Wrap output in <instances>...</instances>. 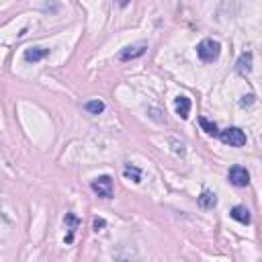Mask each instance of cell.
Returning a JSON list of instances; mask_svg holds the SVG:
<instances>
[{
  "mask_svg": "<svg viewBox=\"0 0 262 262\" xmlns=\"http://www.w3.org/2000/svg\"><path fill=\"white\" fill-rule=\"evenodd\" d=\"M176 113H178V117L180 119H188V115H190V98H186V96H178L176 98Z\"/></svg>",
  "mask_w": 262,
  "mask_h": 262,
  "instance_id": "9c48e42d",
  "label": "cell"
},
{
  "mask_svg": "<svg viewBox=\"0 0 262 262\" xmlns=\"http://www.w3.org/2000/svg\"><path fill=\"white\" fill-rule=\"evenodd\" d=\"M217 136H219V140H221L223 144L234 146V148H242V146H246V142H248L246 134H244L240 127H227V129L219 131Z\"/></svg>",
  "mask_w": 262,
  "mask_h": 262,
  "instance_id": "7a4b0ae2",
  "label": "cell"
},
{
  "mask_svg": "<svg viewBox=\"0 0 262 262\" xmlns=\"http://www.w3.org/2000/svg\"><path fill=\"white\" fill-rule=\"evenodd\" d=\"M254 101H256V96H254V94H248V96H244V98H242V105L246 107V105H252Z\"/></svg>",
  "mask_w": 262,
  "mask_h": 262,
  "instance_id": "2e32d148",
  "label": "cell"
},
{
  "mask_svg": "<svg viewBox=\"0 0 262 262\" xmlns=\"http://www.w3.org/2000/svg\"><path fill=\"white\" fill-rule=\"evenodd\" d=\"M66 223H68L70 227H68V236H66V244H70L72 240H74V232H76V227H78V217L74 215V213H66Z\"/></svg>",
  "mask_w": 262,
  "mask_h": 262,
  "instance_id": "8fae6325",
  "label": "cell"
},
{
  "mask_svg": "<svg viewBox=\"0 0 262 262\" xmlns=\"http://www.w3.org/2000/svg\"><path fill=\"white\" fill-rule=\"evenodd\" d=\"M47 55H49V49H45V47H29V49H25V61H29V63L41 61Z\"/></svg>",
  "mask_w": 262,
  "mask_h": 262,
  "instance_id": "52a82bcc",
  "label": "cell"
},
{
  "mask_svg": "<svg viewBox=\"0 0 262 262\" xmlns=\"http://www.w3.org/2000/svg\"><path fill=\"white\" fill-rule=\"evenodd\" d=\"M107 225V221L105 219H101V217H96L94 219V223H92V227H94V232H101V229Z\"/></svg>",
  "mask_w": 262,
  "mask_h": 262,
  "instance_id": "9a60e30c",
  "label": "cell"
},
{
  "mask_svg": "<svg viewBox=\"0 0 262 262\" xmlns=\"http://www.w3.org/2000/svg\"><path fill=\"white\" fill-rule=\"evenodd\" d=\"M199 205H201L203 209H213V207L217 205V196H215V192L203 190L201 196H199Z\"/></svg>",
  "mask_w": 262,
  "mask_h": 262,
  "instance_id": "30bf717a",
  "label": "cell"
},
{
  "mask_svg": "<svg viewBox=\"0 0 262 262\" xmlns=\"http://www.w3.org/2000/svg\"><path fill=\"white\" fill-rule=\"evenodd\" d=\"M146 49H148V43H136V45H129V47H125L121 53H119V59L121 61H129V59H136V57H142L144 53H146Z\"/></svg>",
  "mask_w": 262,
  "mask_h": 262,
  "instance_id": "5b68a950",
  "label": "cell"
},
{
  "mask_svg": "<svg viewBox=\"0 0 262 262\" xmlns=\"http://www.w3.org/2000/svg\"><path fill=\"white\" fill-rule=\"evenodd\" d=\"M219 53H221V45H219V41L203 39L199 45H196V55H199L201 61H205V63L215 61V59L219 57Z\"/></svg>",
  "mask_w": 262,
  "mask_h": 262,
  "instance_id": "6da1fadb",
  "label": "cell"
},
{
  "mask_svg": "<svg viewBox=\"0 0 262 262\" xmlns=\"http://www.w3.org/2000/svg\"><path fill=\"white\" fill-rule=\"evenodd\" d=\"M123 174H125L127 178H131L134 182H142V170L136 168V166H131V164H127V166L123 168Z\"/></svg>",
  "mask_w": 262,
  "mask_h": 262,
  "instance_id": "4fadbf2b",
  "label": "cell"
},
{
  "mask_svg": "<svg viewBox=\"0 0 262 262\" xmlns=\"http://www.w3.org/2000/svg\"><path fill=\"white\" fill-rule=\"evenodd\" d=\"M92 190L98 194V196H103V199H111L113 196V178L111 176H98L92 180Z\"/></svg>",
  "mask_w": 262,
  "mask_h": 262,
  "instance_id": "3957f363",
  "label": "cell"
},
{
  "mask_svg": "<svg viewBox=\"0 0 262 262\" xmlns=\"http://www.w3.org/2000/svg\"><path fill=\"white\" fill-rule=\"evenodd\" d=\"M199 125L203 127L205 134H209V136H217V134H219V131H217V125H215V123H211V121H209V119H205V117H201V119H199Z\"/></svg>",
  "mask_w": 262,
  "mask_h": 262,
  "instance_id": "5bb4252c",
  "label": "cell"
},
{
  "mask_svg": "<svg viewBox=\"0 0 262 262\" xmlns=\"http://www.w3.org/2000/svg\"><path fill=\"white\" fill-rule=\"evenodd\" d=\"M84 109L90 113V115H101L105 111V103L101 101V98H94V101H88L84 105Z\"/></svg>",
  "mask_w": 262,
  "mask_h": 262,
  "instance_id": "7c38bea8",
  "label": "cell"
},
{
  "mask_svg": "<svg viewBox=\"0 0 262 262\" xmlns=\"http://www.w3.org/2000/svg\"><path fill=\"white\" fill-rule=\"evenodd\" d=\"M227 178H229V182H232L234 186H240V188L250 184V172L244 166H232V168H229Z\"/></svg>",
  "mask_w": 262,
  "mask_h": 262,
  "instance_id": "277c9868",
  "label": "cell"
},
{
  "mask_svg": "<svg viewBox=\"0 0 262 262\" xmlns=\"http://www.w3.org/2000/svg\"><path fill=\"white\" fill-rule=\"evenodd\" d=\"M252 63H254V55H252V51L242 53V55H240V59H238V63H236V70H238V74H242V76L250 74V72H252Z\"/></svg>",
  "mask_w": 262,
  "mask_h": 262,
  "instance_id": "8992f818",
  "label": "cell"
},
{
  "mask_svg": "<svg viewBox=\"0 0 262 262\" xmlns=\"http://www.w3.org/2000/svg\"><path fill=\"white\" fill-rule=\"evenodd\" d=\"M229 215H232V219H236V221H240V223H244V225H248V223L252 221V215H250V211H248L244 205H236Z\"/></svg>",
  "mask_w": 262,
  "mask_h": 262,
  "instance_id": "ba28073f",
  "label": "cell"
},
{
  "mask_svg": "<svg viewBox=\"0 0 262 262\" xmlns=\"http://www.w3.org/2000/svg\"><path fill=\"white\" fill-rule=\"evenodd\" d=\"M115 3H117L119 7H127V5H129V0H115Z\"/></svg>",
  "mask_w": 262,
  "mask_h": 262,
  "instance_id": "e0dca14e",
  "label": "cell"
}]
</instances>
